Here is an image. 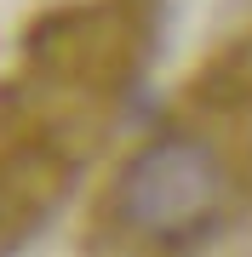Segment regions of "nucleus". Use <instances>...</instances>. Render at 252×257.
Returning <instances> with one entry per match:
<instances>
[{"instance_id":"1","label":"nucleus","mask_w":252,"mask_h":257,"mask_svg":"<svg viewBox=\"0 0 252 257\" xmlns=\"http://www.w3.org/2000/svg\"><path fill=\"white\" fill-rule=\"evenodd\" d=\"M224 200V172L189 138H160L132 160L121 183V211L149 240H184L206 229V217Z\"/></svg>"}]
</instances>
